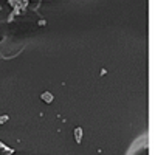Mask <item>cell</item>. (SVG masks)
Returning a JSON list of instances; mask_svg holds the SVG:
<instances>
[{"label": "cell", "mask_w": 155, "mask_h": 155, "mask_svg": "<svg viewBox=\"0 0 155 155\" xmlns=\"http://www.w3.org/2000/svg\"><path fill=\"white\" fill-rule=\"evenodd\" d=\"M8 120H10V116H8V115H2V116H0V124H3V123H6Z\"/></svg>", "instance_id": "obj_4"}, {"label": "cell", "mask_w": 155, "mask_h": 155, "mask_svg": "<svg viewBox=\"0 0 155 155\" xmlns=\"http://www.w3.org/2000/svg\"><path fill=\"white\" fill-rule=\"evenodd\" d=\"M14 154V149L8 148V146H5L2 141H0V155H13Z\"/></svg>", "instance_id": "obj_1"}, {"label": "cell", "mask_w": 155, "mask_h": 155, "mask_svg": "<svg viewBox=\"0 0 155 155\" xmlns=\"http://www.w3.org/2000/svg\"><path fill=\"white\" fill-rule=\"evenodd\" d=\"M40 98L43 99L45 103H53V95H51L50 92H45V93H42V95H40Z\"/></svg>", "instance_id": "obj_3"}, {"label": "cell", "mask_w": 155, "mask_h": 155, "mask_svg": "<svg viewBox=\"0 0 155 155\" xmlns=\"http://www.w3.org/2000/svg\"><path fill=\"white\" fill-rule=\"evenodd\" d=\"M75 138H76V143H81V140H82V129L81 127L75 129Z\"/></svg>", "instance_id": "obj_2"}]
</instances>
